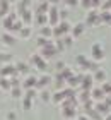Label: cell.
<instances>
[{
  "mask_svg": "<svg viewBox=\"0 0 111 120\" xmlns=\"http://www.w3.org/2000/svg\"><path fill=\"white\" fill-rule=\"evenodd\" d=\"M84 24L87 26V28H92V26H99V24H101V19H99V12H97L96 9L87 10Z\"/></svg>",
  "mask_w": 111,
  "mask_h": 120,
  "instance_id": "6da1fadb",
  "label": "cell"
},
{
  "mask_svg": "<svg viewBox=\"0 0 111 120\" xmlns=\"http://www.w3.org/2000/svg\"><path fill=\"white\" fill-rule=\"evenodd\" d=\"M15 21H17V10H10L9 15H5V17L2 19V28L7 33H10V29H12Z\"/></svg>",
  "mask_w": 111,
  "mask_h": 120,
  "instance_id": "7a4b0ae2",
  "label": "cell"
},
{
  "mask_svg": "<svg viewBox=\"0 0 111 120\" xmlns=\"http://www.w3.org/2000/svg\"><path fill=\"white\" fill-rule=\"evenodd\" d=\"M91 58L94 60V62L104 60V48H103L101 43H94V45L91 46Z\"/></svg>",
  "mask_w": 111,
  "mask_h": 120,
  "instance_id": "3957f363",
  "label": "cell"
},
{
  "mask_svg": "<svg viewBox=\"0 0 111 120\" xmlns=\"http://www.w3.org/2000/svg\"><path fill=\"white\" fill-rule=\"evenodd\" d=\"M60 10L57 5H51V9H50V12H48V24L51 26V28H55V26H58L60 24Z\"/></svg>",
  "mask_w": 111,
  "mask_h": 120,
  "instance_id": "277c9868",
  "label": "cell"
},
{
  "mask_svg": "<svg viewBox=\"0 0 111 120\" xmlns=\"http://www.w3.org/2000/svg\"><path fill=\"white\" fill-rule=\"evenodd\" d=\"M29 60H31V64L34 65L38 70H41V72H44V70H46V60H44L41 55H38V53H32Z\"/></svg>",
  "mask_w": 111,
  "mask_h": 120,
  "instance_id": "5b68a950",
  "label": "cell"
},
{
  "mask_svg": "<svg viewBox=\"0 0 111 120\" xmlns=\"http://www.w3.org/2000/svg\"><path fill=\"white\" fill-rule=\"evenodd\" d=\"M12 75H19L15 65H10V64H5L2 69H0V77H12Z\"/></svg>",
  "mask_w": 111,
  "mask_h": 120,
  "instance_id": "8992f818",
  "label": "cell"
},
{
  "mask_svg": "<svg viewBox=\"0 0 111 120\" xmlns=\"http://www.w3.org/2000/svg\"><path fill=\"white\" fill-rule=\"evenodd\" d=\"M92 84H94V77L91 74H84V77H82V82H80V88H82V91H92L94 88H92Z\"/></svg>",
  "mask_w": 111,
  "mask_h": 120,
  "instance_id": "52a82bcc",
  "label": "cell"
},
{
  "mask_svg": "<svg viewBox=\"0 0 111 120\" xmlns=\"http://www.w3.org/2000/svg\"><path fill=\"white\" fill-rule=\"evenodd\" d=\"M58 53V50H57V46H48V48H41V53L39 55L44 58V60H50V58H53L55 55Z\"/></svg>",
  "mask_w": 111,
  "mask_h": 120,
  "instance_id": "ba28073f",
  "label": "cell"
},
{
  "mask_svg": "<svg viewBox=\"0 0 111 120\" xmlns=\"http://www.w3.org/2000/svg\"><path fill=\"white\" fill-rule=\"evenodd\" d=\"M50 9H51V4H50L48 0H41L39 5H38L36 10H34V14H48Z\"/></svg>",
  "mask_w": 111,
  "mask_h": 120,
  "instance_id": "9c48e42d",
  "label": "cell"
},
{
  "mask_svg": "<svg viewBox=\"0 0 111 120\" xmlns=\"http://www.w3.org/2000/svg\"><path fill=\"white\" fill-rule=\"evenodd\" d=\"M86 28H87V26H86L84 22H77V24L74 26V28H72V33H70V34L74 36V38H79V36H82V34H84Z\"/></svg>",
  "mask_w": 111,
  "mask_h": 120,
  "instance_id": "30bf717a",
  "label": "cell"
},
{
  "mask_svg": "<svg viewBox=\"0 0 111 120\" xmlns=\"http://www.w3.org/2000/svg\"><path fill=\"white\" fill-rule=\"evenodd\" d=\"M94 108H96V110L101 113L103 117H106V115H109V113H111V108H109L104 101H97L96 105H94Z\"/></svg>",
  "mask_w": 111,
  "mask_h": 120,
  "instance_id": "8fae6325",
  "label": "cell"
},
{
  "mask_svg": "<svg viewBox=\"0 0 111 120\" xmlns=\"http://www.w3.org/2000/svg\"><path fill=\"white\" fill-rule=\"evenodd\" d=\"M57 28L60 29L62 36H67V34H70V33H72V28H74V26H70L68 21H60V24L57 26Z\"/></svg>",
  "mask_w": 111,
  "mask_h": 120,
  "instance_id": "7c38bea8",
  "label": "cell"
},
{
  "mask_svg": "<svg viewBox=\"0 0 111 120\" xmlns=\"http://www.w3.org/2000/svg\"><path fill=\"white\" fill-rule=\"evenodd\" d=\"M19 19L24 22V26H29V24L32 22V10H31V9H26L24 12L19 15Z\"/></svg>",
  "mask_w": 111,
  "mask_h": 120,
  "instance_id": "4fadbf2b",
  "label": "cell"
},
{
  "mask_svg": "<svg viewBox=\"0 0 111 120\" xmlns=\"http://www.w3.org/2000/svg\"><path fill=\"white\" fill-rule=\"evenodd\" d=\"M91 98H92L94 101H103L104 98H106V93H104L101 88H94L91 91Z\"/></svg>",
  "mask_w": 111,
  "mask_h": 120,
  "instance_id": "5bb4252c",
  "label": "cell"
},
{
  "mask_svg": "<svg viewBox=\"0 0 111 120\" xmlns=\"http://www.w3.org/2000/svg\"><path fill=\"white\" fill-rule=\"evenodd\" d=\"M36 45L39 46V48H48V46H55V41L51 40V38H43V36H39V38H38V41H36Z\"/></svg>",
  "mask_w": 111,
  "mask_h": 120,
  "instance_id": "9a60e30c",
  "label": "cell"
},
{
  "mask_svg": "<svg viewBox=\"0 0 111 120\" xmlns=\"http://www.w3.org/2000/svg\"><path fill=\"white\" fill-rule=\"evenodd\" d=\"M10 12V2L9 0H0V17H5V15H9Z\"/></svg>",
  "mask_w": 111,
  "mask_h": 120,
  "instance_id": "2e32d148",
  "label": "cell"
},
{
  "mask_svg": "<svg viewBox=\"0 0 111 120\" xmlns=\"http://www.w3.org/2000/svg\"><path fill=\"white\" fill-rule=\"evenodd\" d=\"M31 5H32V0H19L17 2V14L21 15L26 9H31Z\"/></svg>",
  "mask_w": 111,
  "mask_h": 120,
  "instance_id": "e0dca14e",
  "label": "cell"
},
{
  "mask_svg": "<svg viewBox=\"0 0 111 120\" xmlns=\"http://www.w3.org/2000/svg\"><path fill=\"white\" fill-rule=\"evenodd\" d=\"M82 77H84V74H77V75H72V77L67 81V84H68V88H75V86H80L82 82Z\"/></svg>",
  "mask_w": 111,
  "mask_h": 120,
  "instance_id": "ac0fdd59",
  "label": "cell"
},
{
  "mask_svg": "<svg viewBox=\"0 0 111 120\" xmlns=\"http://www.w3.org/2000/svg\"><path fill=\"white\" fill-rule=\"evenodd\" d=\"M34 22L39 26V28L46 26L48 24V14H34Z\"/></svg>",
  "mask_w": 111,
  "mask_h": 120,
  "instance_id": "d6986e66",
  "label": "cell"
},
{
  "mask_svg": "<svg viewBox=\"0 0 111 120\" xmlns=\"http://www.w3.org/2000/svg\"><path fill=\"white\" fill-rule=\"evenodd\" d=\"M99 19H101V24L111 26V12L109 10H101L99 12Z\"/></svg>",
  "mask_w": 111,
  "mask_h": 120,
  "instance_id": "ffe728a7",
  "label": "cell"
},
{
  "mask_svg": "<svg viewBox=\"0 0 111 120\" xmlns=\"http://www.w3.org/2000/svg\"><path fill=\"white\" fill-rule=\"evenodd\" d=\"M2 43H4V45H7V46H12L14 43H15L14 34H12V33H7V31H5L4 34H2Z\"/></svg>",
  "mask_w": 111,
  "mask_h": 120,
  "instance_id": "44dd1931",
  "label": "cell"
},
{
  "mask_svg": "<svg viewBox=\"0 0 111 120\" xmlns=\"http://www.w3.org/2000/svg\"><path fill=\"white\" fill-rule=\"evenodd\" d=\"M51 77H50V75H41V77L39 79H38V84H36V88L38 89H44V88H46V86L50 84V82H51Z\"/></svg>",
  "mask_w": 111,
  "mask_h": 120,
  "instance_id": "7402d4cb",
  "label": "cell"
},
{
  "mask_svg": "<svg viewBox=\"0 0 111 120\" xmlns=\"http://www.w3.org/2000/svg\"><path fill=\"white\" fill-rule=\"evenodd\" d=\"M39 36H43V38H53V28L50 24L39 28Z\"/></svg>",
  "mask_w": 111,
  "mask_h": 120,
  "instance_id": "603a6c76",
  "label": "cell"
},
{
  "mask_svg": "<svg viewBox=\"0 0 111 120\" xmlns=\"http://www.w3.org/2000/svg\"><path fill=\"white\" fill-rule=\"evenodd\" d=\"M36 84H38V79L34 77V75H27V79L24 81V88L26 89H32V88H36Z\"/></svg>",
  "mask_w": 111,
  "mask_h": 120,
  "instance_id": "cb8c5ba5",
  "label": "cell"
},
{
  "mask_svg": "<svg viewBox=\"0 0 111 120\" xmlns=\"http://www.w3.org/2000/svg\"><path fill=\"white\" fill-rule=\"evenodd\" d=\"M92 77H94V81H96V82H106V72H104L103 69L96 70Z\"/></svg>",
  "mask_w": 111,
  "mask_h": 120,
  "instance_id": "d4e9b609",
  "label": "cell"
},
{
  "mask_svg": "<svg viewBox=\"0 0 111 120\" xmlns=\"http://www.w3.org/2000/svg\"><path fill=\"white\" fill-rule=\"evenodd\" d=\"M0 89H4V91H10V89H12V82H10V79L0 77Z\"/></svg>",
  "mask_w": 111,
  "mask_h": 120,
  "instance_id": "484cf974",
  "label": "cell"
},
{
  "mask_svg": "<svg viewBox=\"0 0 111 120\" xmlns=\"http://www.w3.org/2000/svg\"><path fill=\"white\" fill-rule=\"evenodd\" d=\"M15 69H17L19 74H29V65L26 62H17L15 64Z\"/></svg>",
  "mask_w": 111,
  "mask_h": 120,
  "instance_id": "4316f807",
  "label": "cell"
},
{
  "mask_svg": "<svg viewBox=\"0 0 111 120\" xmlns=\"http://www.w3.org/2000/svg\"><path fill=\"white\" fill-rule=\"evenodd\" d=\"M65 84H67V79H63L60 74H57V77H55V86H57V89H65Z\"/></svg>",
  "mask_w": 111,
  "mask_h": 120,
  "instance_id": "83f0119b",
  "label": "cell"
},
{
  "mask_svg": "<svg viewBox=\"0 0 111 120\" xmlns=\"http://www.w3.org/2000/svg\"><path fill=\"white\" fill-rule=\"evenodd\" d=\"M22 28H24V22H22L21 19H17V21H15V22H14L12 29H10V33H12V34H19V31H21Z\"/></svg>",
  "mask_w": 111,
  "mask_h": 120,
  "instance_id": "f1b7e54d",
  "label": "cell"
},
{
  "mask_svg": "<svg viewBox=\"0 0 111 120\" xmlns=\"http://www.w3.org/2000/svg\"><path fill=\"white\" fill-rule=\"evenodd\" d=\"M31 36V28H27V26H24L21 31H19V38L21 40H27V38Z\"/></svg>",
  "mask_w": 111,
  "mask_h": 120,
  "instance_id": "f546056e",
  "label": "cell"
},
{
  "mask_svg": "<svg viewBox=\"0 0 111 120\" xmlns=\"http://www.w3.org/2000/svg\"><path fill=\"white\" fill-rule=\"evenodd\" d=\"M58 74H60V75H62V77H63V79H67V81H68V79L72 77V75H74V72H72V69H70V67H65L63 70H60V72H58Z\"/></svg>",
  "mask_w": 111,
  "mask_h": 120,
  "instance_id": "4dcf8cb0",
  "label": "cell"
},
{
  "mask_svg": "<svg viewBox=\"0 0 111 120\" xmlns=\"http://www.w3.org/2000/svg\"><path fill=\"white\" fill-rule=\"evenodd\" d=\"M89 100H92V98H91V91H82L80 94H79V101L86 103V101H89Z\"/></svg>",
  "mask_w": 111,
  "mask_h": 120,
  "instance_id": "1f68e13d",
  "label": "cell"
},
{
  "mask_svg": "<svg viewBox=\"0 0 111 120\" xmlns=\"http://www.w3.org/2000/svg\"><path fill=\"white\" fill-rule=\"evenodd\" d=\"M63 117L65 118H74L75 117V108H63Z\"/></svg>",
  "mask_w": 111,
  "mask_h": 120,
  "instance_id": "d6a6232c",
  "label": "cell"
},
{
  "mask_svg": "<svg viewBox=\"0 0 111 120\" xmlns=\"http://www.w3.org/2000/svg\"><path fill=\"white\" fill-rule=\"evenodd\" d=\"M75 62H77V65L84 67V65L87 64V57H86V55H77V57H75Z\"/></svg>",
  "mask_w": 111,
  "mask_h": 120,
  "instance_id": "836d02e7",
  "label": "cell"
},
{
  "mask_svg": "<svg viewBox=\"0 0 111 120\" xmlns=\"http://www.w3.org/2000/svg\"><path fill=\"white\" fill-rule=\"evenodd\" d=\"M55 46H57V50L58 52H62V50H65V43H63V38H58V40H55Z\"/></svg>",
  "mask_w": 111,
  "mask_h": 120,
  "instance_id": "e575fe53",
  "label": "cell"
},
{
  "mask_svg": "<svg viewBox=\"0 0 111 120\" xmlns=\"http://www.w3.org/2000/svg\"><path fill=\"white\" fill-rule=\"evenodd\" d=\"M74 40H75V38L72 36V34H67V36H63V43H65V46H67V48H68V46H72V45H74Z\"/></svg>",
  "mask_w": 111,
  "mask_h": 120,
  "instance_id": "d590c367",
  "label": "cell"
},
{
  "mask_svg": "<svg viewBox=\"0 0 111 120\" xmlns=\"http://www.w3.org/2000/svg\"><path fill=\"white\" fill-rule=\"evenodd\" d=\"M10 58H12L10 53H2V52H0V62H2V64H9Z\"/></svg>",
  "mask_w": 111,
  "mask_h": 120,
  "instance_id": "8d00e7d4",
  "label": "cell"
},
{
  "mask_svg": "<svg viewBox=\"0 0 111 120\" xmlns=\"http://www.w3.org/2000/svg\"><path fill=\"white\" fill-rule=\"evenodd\" d=\"M80 7L86 9V10H91L92 9V0H80Z\"/></svg>",
  "mask_w": 111,
  "mask_h": 120,
  "instance_id": "74e56055",
  "label": "cell"
},
{
  "mask_svg": "<svg viewBox=\"0 0 111 120\" xmlns=\"http://www.w3.org/2000/svg\"><path fill=\"white\" fill-rule=\"evenodd\" d=\"M31 106H32V100L24 98V100H22V108H24V110H31Z\"/></svg>",
  "mask_w": 111,
  "mask_h": 120,
  "instance_id": "f35d334b",
  "label": "cell"
},
{
  "mask_svg": "<svg viewBox=\"0 0 111 120\" xmlns=\"http://www.w3.org/2000/svg\"><path fill=\"white\" fill-rule=\"evenodd\" d=\"M65 7H75V5H80V0H63Z\"/></svg>",
  "mask_w": 111,
  "mask_h": 120,
  "instance_id": "ab89813d",
  "label": "cell"
},
{
  "mask_svg": "<svg viewBox=\"0 0 111 120\" xmlns=\"http://www.w3.org/2000/svg\"><path fill=\"white\" fill-rule=\"evenodd\" d=\"M39 96H41V100H43V101H50V100H51V94H50L48 91H44V89L39 93Z\"/></svg>",
  "mask_w": 111,
  "mask_h": 120,
  "instance_id": "60d3db41",
  "label": "cell"
},
{
  "mask_svg": "<svg viewBox=\"0 0 111 120\" xmlns=\"http://www.w3.org/2000/svg\"><path fill=\"white\" fill-rule=\"evenodd\" d=\"M10 94H12V98H19L22 94V91H21V88H12L10 89Z\"/></svg>",
  "mask_w": 111,
  "mask_h": 120,
  "instance_id": "b9f144b4",
  "label": "cell"
},
{
  "mask_svg": "<svg viewBox=\"0 0 111 120\" xmlns=\"http://www.w3.org/2000/svg\"><path fill=\"white\" fill-rule=\"evenodd\" d=\"M101 89H103L104 93H106V94H111V84H109V82H103Z\"/></svg>",
  "mask_w": 111,
  "mask_h": 120,
  "instance_id": "7bdbcfd3",
  "label": "cell"
},
{
  "mask_svg": "<svg viewBox=\"0 0 111 120\" xmlns=\"http://www.w3.org/2000/svg\"><path fill=\"white\" fill-rule=\"evenodd\" d=\"M101 9L103 10H109V12H111V0H104L103 5H101Z\"/></svg>",
  "mask_w": 111,
  "mask_h": 120,
  "instance_id": "ee69618b",
  "label": "cell"
},
{
  "mask_svg": "<svg viewBox=\"0 0 111 120\" xmlns=\"http://www.w3.org/2000/svg\"><path fill=\"white\" fill-rule=\"evenodd\" d=\"M34 96H36V91H34V89H27V91H26V96H24V98H29V100H32Z\"/></svg>",
  "mask_w": 111,
  "mask_h": 120,
  "instance_id": "f6af8a7d",
  "label": "cell"
},
{
  "mask_svg": "<svg viewBox=\"0 0 111 120\" xmlns=\"http://www.w3.org/2000/svg\"><path fill=\"white\" fill-rule=\"evenodd\" d=\"M10 82H12V88H19V79H17V75H12V77H10Z\"/></svg>",
  "mask_w": 111,
  "mask_h": 120,
  "instance_id": "bcb514c9",
  "label": "cell"
},
{
  "mask_svg": "<svg viewBox=\"0 0 111 120\" xmlns=\"http://www.w3.org/2000/svg\"><path fill=\"white\" fill-rule=\"evenodd\" d=\"M65 67H67L65 62H57V70H58V72H60V70H63Z\"/></svg>",
  "mask_w": 111,
  "mask_h": 120,
  "instance_id": "7dc6e473",
  "label": "cell"
},
{
  "mask_svg": "<svg viewBox=\"0 0 111 120\" xmlns=\"http://www.w3.org/2000/svg\"><path fill=\"white\" fill-rule=\"evenodd\" d=\"M101 7V0H92V9H97Z\"/></svg>",
  "mask_w": 111,
  "mask_h": 120,
  "instance_id": "c3c4849f",
  "label": "cell"
},
{
  "mask_svg": "<svg viewBox=\"0 0 111 120\" xmlns=\"http://www.w3.org/2000/svg\"><path fill=\"white\" fill-rule=\"evenodd\" d=\"M15 118H17V117H15L14 112H9V113H7V120H15Z\"/></svg>",
  "mask_w": 111,
  "mask_h": 120,
  "instance_id": "681fc988",
  "label": "cell"
},
{
  "mask_svg": "<svg viewBox=\"0 0 111 120\" xmlns=\"http://www.w3.org/2000/svg\"><path fill=\"white\" fill-rule=\"evenodd\" d=\"M60 19L67 21V10H60Z\"/></svg>",
  "mask_w": 111,
  "mask_h": 120,
  "instance_id": "f907efd6",
  "label": "cell"
},
{
  "mask_svg": "<svg viewBox=\"0 0 111 120\" xmlns=\"http://www.w3.org/2000/svg\"><path fill=\"white\" fill-rule=\"evenodd\" d=\"M103 101H104V103H106V105H108V106L111 108V96H106V98H104Z\"/></svg>",
  "mask_w": 111,
  "mask_h": 120,
  "instance_id": "816d5d0a",
  "label": "cell"
},
{
  "mask_svg": "<svg viewBox=\"0 0 111 120\" xmlns=\"http://www.w3.org/2000/svg\"><path fill=\"white\" fill-rule=\"evenodd\" d=\"M48 2L51 4V5H57V4H60V0H48Z\"/></svg>",
  "mask_w": 111,
  "mask_h": 120,
  "instance_id": "f5cc1de1",
  "label": "cell"
},
{
  "mask_svg": "<svg viewBox=\"0 0 111 120\" xmlns=\"http://www.w3.org/2000/svg\"><path fill=\"white\" fill-rule=\"evenodd\" d=\"M104 120H111V113H109V115H106V118H104Z\"/></svg>",
  "mask_w": 111,
  "mask_h": 120,
  "instance_id": "db71d44e",
  "label": "cell"
},
{
  "mask_svg": "<svg viewBox=\"0 0 111 120\" xmlns=\"http://www.w3.org/2000/svg\"><path fill=\"white\" fill-rule=\"evenodd\" d=\"M9 2H10V4H12V2H15V0H9Z\"/></svg>",
  "mask_w": 111,
  "mask_h": 120,
  "instance_id": "11a10c76",
  "label": "cell"
}]
</instances>
